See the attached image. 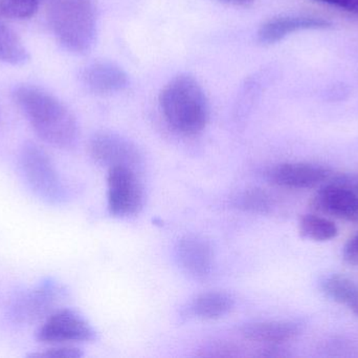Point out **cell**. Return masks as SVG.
Instances as JSON below:
<instances>
[{
    "label": "cell",
    "instance_id": "cell-1",
    "mask_svg": "<svg viewBox=\"0 0 358 358\" xmlns=\"http://www.w3.org/2000/svg\"><path fill=\"white\" fill-rule=\"evenodd\" d=\"M13 98L44 142L59 149H71L77 143V120L69 107L54 95L37 86L24 84L15 88Z\"/></svg>",
    "mask_w": 358,
    "mask_h": 358
},
{
    "label": "cell",
    "instance_id": "cell-2",
    "mask_svg": "<svg viewBox=\"0 0 358 358\" xmlns=\"http://www.w3.org/2000/svg\"><path fill=\"white\" fill-rule=\"evenodd\" d=\"M159 101L164 118L178 134L195 136L208 125V97L194 76L180 74L172 78L162 90Z\"/></svg>",
    "mask_w": 358,
    "mask_h": 358
},
{
    "label": "cell",
    "instance_id": "cell-3",
    "mask_svg": "<svg viewBox=\"0 0 358 358\" xmlns=\"http://www.w3.org/2000/svg\"><path fill=\"white\" fill-rule=\"evenodd\" d=\"M48 22L57 41L69 52L85 54L94 46L98 15L94 0H52Z\"/></svg>",
    "mask_w": 358,
    "mask_h": 358
},
{
    "label": "cell",
    "instance_id": "cell-4",
    "mask_svg": "<svg viewBox=\"0 0 358 358\" xmlns=\"http://www.w3.org/2000/svg\"><path fill=\"white\" fill-rule=\"evenodd\" d=\"M19 162L27 184L40 200L48 204H59L64 200L62 181L52 158L41 146L25 143Z\"/></svg>",
    "mask_w": 358,
    "mask_h": 358
},
{
    "label": "cell",
    "instance_id": "cell-5",
    "mask_svg": "<svg viewBox=\"0 0 358 358\" xmlns=\"http://www.w3.org/2000/svg\"><path fill=\"white\" fill-rule=\"evenodd\" d=\"M315 212L347 222H358V172L330 177L311 201Z\"/></svg>",
    "mask_w": 358,
    "mask_h": 358
},
{
    "label": "cell",
    "instance_id": "cell-6",
    "mask_svg": "<svg viewBox=\"0 0 358 358\" xmlns=\"http://www.w3.org/2000/svg\"><path fill=\"white\" fill-rule=\"evenodd\" d=\"M65 298L61 284L52 279L40 282L33 289L17 298L12 307V317L20 324H34L45 321Z\"/></svg>",
    "mask_w": 358,
    "mask_h": 358
},
{
    "label": "cell",
    "instance_id": "cell-7",
    "mask_svg": "<svg viewBox=\"0 0 358 358\" xmlns=\"http://www.w3.org/2000/svg\"><path fill=\"white\" fill-rule=\"evenodd\" d=\"M107 184L111 214L127 218L141 212L144 205V188L136 170L123 166L109 168Z\"/></svg>",
    "mask_w": 358,
    "mask_h": 358
},
{
    "label": "cell",
    "instance_id": "cell-8",
    "mask_svg": "<svg viewBox=\"0 0 358 358\" xmlns=\"http://www.w3.org/2000/svg\"><path fill=\"white\" fill-rule=\"evenodd\" d=\"M96 331L81 315L69 309H58L43 322L36 338L44 344L92 342Z\"/></svg>",
    "mask_w": 358,
    "mask_h": 358
},
{
    "label": "cell",
    "instance_id": "cell-9",
    "mask_svg": "<svg viewBox=\"0 0 358 358\" xmlns=\"http://www.w3.org/2000/svg\"><path fill=\"white\" fill-rule=\"evenodd\" d=\"M88 151L96 163L109 168L123 166L136 170L142 161V155L134 142L111 132L94 134Z\"/></svg>",
    "mask_w": 358,
    "mask_h": 358
},
{
    "label": "cell",
    "instance_id": "cell-10",
    "mask_svg": "<svg viewBox=\"0 0 358 358\" xmlns=\"http://www.w3.org/2000/svg\"><path fill=\"white\" fill-rule=\"evenodd\" d=\"M332 22L313 15H281L265 21L259 27L257 38L263 46H271L292 34L302 31H324L331 29Z\"/></svg>",
    "mask_w": 358,
    "mask_h": 358
},
{
    "label": "cell",
    "instance_id": "cell-11",
    "mask_svg": "<svg viewBox=\"0 0 358 358\" xmlns=\"http://www.w3.org/2000/svg\"><path fill=\"white\" fill-rule=\"evenodd\" d=\"M331 177V170L320 164L288 162L271 168L268 178L277 186L288 189H310L321 186Z\"/></svg>",
    "mask_w": 358,
    "mask_h": 358
},
{
    "label": "cell",
    "instance_id": "cell-12",
    "mask_svg": "<svg viewBox=\"0 0 358 358\" xmlns=\"http://www.w3.org/2000/svg\"><path fill=\"white\" fill-rule=\"evenodd\" d=\"M176 256L181 268L195 279L208 277L214 266L215 254L212 244L200 235L183 237L176 247Z\"/></svg>",
    "mask_w": 358,
    "mask_h": 358
},
{
    "label": "cell",
    "instance_id": "cell-13",
    "mask_svg": "<svg viewBox=\"0 0 358 358\" xmlns=\"http://www.w3.org/2000/svg\"><path fill=\"white\" fill-rule=\"evenodd\" d=\"M82 84L96 95H111L122 92L128 86V75L110 61H94L82 69Z\"/></svg>",
    "mask_w": 358,
    "mask_h": 358
},
{
    "label": "cell",
    "instance_id": "cell-14",
    "mask_svg": "<svg viewBox=\"0 0 358 358\" xmlns=\"http://www.w3.org/2000/svg\"><path fill=\"white\" fill-rule=\"evenodd\" d=\"M303 330L304 324L298 321H265L244 325L241 334L252 342L278 346L298 338Z\"/></svg>",
    "mask_w": 358,
    "mask_h": 358
},
{
    "label": "cell",
    "instance_id": "cell-15",
    "mask_svg": "<svg viewBox=\"0 0 358 358\" xmlns=\"http://www.w3.org/2000/svg\"><path fill=\"white\" fill-rule=\"evenodd\" d=\"M235 300L231 294L223 291H208L198 296L192 303L191 310L195 317L202 319H218L231 313Z\"/></svg>",
    "mask_w": 358,
    "mask_h": 358
},
{
    "label": "cell",
    "instance_id": "cell-16",
    "mask_svg": "<svg viewBox=\"0 0 358 358\" xmlns=\"http://www.w3.org/2000/svg\"><path fill=\"white\" fill-rule=\"evenodd\" d=\"M326 298L338 304L350 307L358 300V284L342 275H329L323 277L320 284Z\"/></svg>",
    "mask_w": 358,
    "mask_h": 358
},
{
    "label": "cell",
    "instance_id": "cell-17",
    "mask_svg": "<svg viewBox=\"0 0 358 358\" xmlns=\"http://www.w3.org/2000/svg\"><path fill=\"white\" fill-rule=\"evenodd\" d=\"M299 231L304 239L315 242H328L338 235L336 223L319 214H304L299 223Z\"/></svg>",
    "mask_w": 358,
    "mask_h": 358
},
{
    "label": "cell",
    "instance_id": "cell-18",
    "mask_svg": "<svg viewBox=\"0 0 358 358\" xmlns=\"http://www.w3.org/2000/svg\"><path fill=\"white\" fill-rule=\"evenodd\" d=\"M29 59V52L20 38L0 19V62L21 65Z\"/></svg>",
    "mask_w": 358,
    "mask_h": 358
},
{
    "label": "cell",
    "instance_id": "cell-19",
    "mask_svg": "<svg viewBox=\"0 0 358 358\" xmlns=\"http://www.w3.org/2000/svg\"><path fill=\"white\" fill-rule=\"evenodd\" d=\"M38 0H0V19L24 20L37 13Z\"/></svg>",
    "mask_w": 358,
    "mask_h": 358
},
{
    "label": "cell",
    "instance_id": "cell-20",
    "mask_svg": "<svg viewBox=\"0 0 358 358\" xmlns=\"http://www.w3.org/2000/svg\"><path fill=\"white\" fill-rule=\"evenodd\" d=\"M240 205L244 209L264 214V212H269L273 202L265 191H261V189H252L242 195L241 199H240Z\"/></svg>",
    "mask_w": 358,
    "mask_h": 358
},
{
    "label": "cell",
    "instance_id": "cell-21",
    "mask_svg": "<svg viewBox=\"0 0 358 358\" xmlns=\"http://www.w3.org/2000/svg\"><path fill=\"white\" fill-rule=\"evenodd\" d=\"M83 352L79 348L71 346H56L45 349L41 352L31 353L27 357L31 358H80Z\"/></svg>",
    "mask_w": 358,
    "mask_h": 358
},
{
    "label": "cell",
    "instance_id": "cell-22",
    "mask_svg": "<svg viewBox=\"0 0 358 358\" xmlns=\"http://www.w3.org/2000/svg\"><path fill=\"white\" fill-rule=\"evenodd\" d=\"M343 259L350 265H358V233L351 237L343 248Z\"/></svg>",
    "mask_w": 358,
    "mask_h": 358
},
{
    "label": "cell",
    "instance_id": "cell-23",
    "mask_svg": "<svg viewBox=\"0 0 358 358\" xmlns=\"http://www.w3.org/2000/svg\"><path fill=\"white\" fill-rule=\"evenodd\" d=\"M313 1L334 6L353 14H358V0H313Z\"/></svg>",
    "mask_w": 358,
    "mask_h": 358
},
{
    "label": "cell",
    "instance_id": "cell-24",
    "mask_svg": "<svg viewBox=\"0 0 358 358\" xmlns=\"http://www.w3.org/2000/svg\"><path fill=\"white\" fill-rule=\"evenodd\" d=\"M218 1L233 4V6H250L255 0H218Z\"/></svg>",
    "mask_w": 358,
    "mask_h": 358
},
{
    "label": "cell",
    "instance_id": "cell-25",
    "mask_svg": "<svg viewBox=\"0 0 358 358\" xmlns=\"http://www.w3.org/2000/svg\"><path fill=\"white\" fill-rule=\"evenodd\" d=\"M349 308H350V310L352 311L357 317H358V300L355 301V302L353 303Z\"/></svg>",
    "mask_w": 358,
    "mask_h": 358
},
{
    "label": "cell",
    "instance_id": "cell-26",
    "mask_svg": "<svg viewBox=\"0 0 358 358\" xmlns=\"http://www.w3.org/2000/svg\"><path fill=\"white\" fill-rule=\"evenodd\" d=\"M38 1L41 2H48V4H50V2L52 1V0H38Z\"/></svg>",
    "mask_w": 358,
    "mask_h": 358
}]
</instances>
